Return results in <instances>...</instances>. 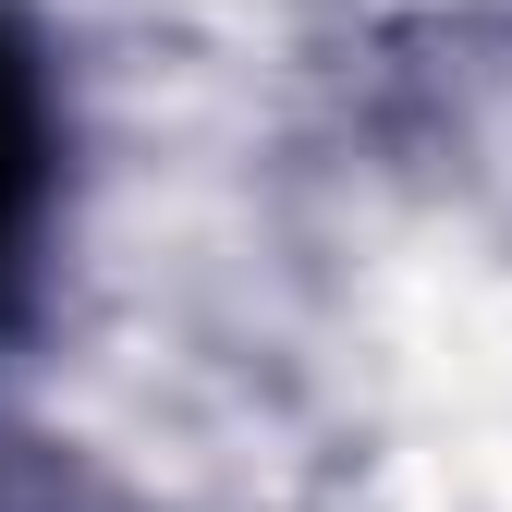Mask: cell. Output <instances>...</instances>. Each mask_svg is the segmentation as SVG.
<instances>
[{"instance_id":"1","label":"cell","mask_w":512,"mask_h":512,"mask_svg":"<svg viewBox=\"0 0 512 512\" xmlns=\"http://www.w3.org/2000/svg\"><path fill=\"white\" fill-rule=\"evenodd\" d=\"M0 183H13V122H0Z\"/></svg>"}]
</instances>
